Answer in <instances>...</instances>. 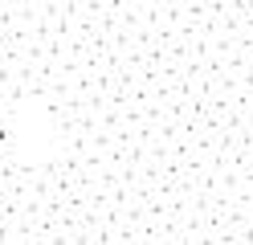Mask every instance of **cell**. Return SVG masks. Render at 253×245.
Listing matches in <instances>:
<instances>
[]
</instances>
